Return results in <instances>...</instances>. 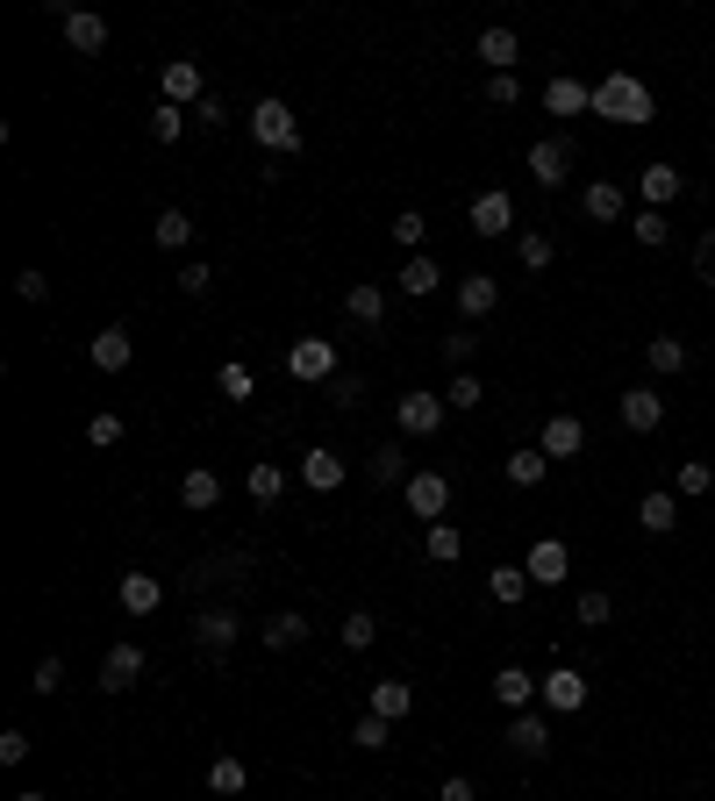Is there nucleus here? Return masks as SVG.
<instances>
[{
	"mask_svg": "<svg viewBox=\"0 0 715 801\" xmlns=\"http://www.w3.org/2000/svg\"><path fill=\"white\" fill-rule=\"evenodd\" d=\"M351 744H358V752H386V715H358V723H351Z\"/></svg>",
	"mask_w": 715,
	"mask_h": 801,
	"instance_id": "obj_44",
	"label": "nucleus"
},
{
	"mask_svg": "<svg viewBox=\"0 0 715 801\" xmlns=\"http://www.w3.org/2000/svg\"><path fill=\"white\" fill-rule=\"evenodd\" d=\"M629 236H637L644 251H658L673 236V223H666V208H644V215H629Z\"/></svg>",
	"mask_w": 715,
	"mask_h": 801,
	"instance_id": "obj_40",
	"label": "nucleus"
},
{
	"mask_svg": "<svg viewBox=\"0 0 715 801\" xmlns=\"http://www.w3.org/2000/svg\"><path fill=\"white\" fill-rule=\"evenodd\" d=\"M458 309H466L472 322L493 315L501 309V280H493V272H466V280H458Z\"/></svg>",
	"mask_w": 715,
	"mask_h": 801,
	"instance_id": "obj_16",
	"label": "nucleus"
},
{
	"mask_svg": "<svg viewBox=\"0 0 715 801\" xmlns=\"http://www.w3.org/2000/svg\"><path fill=\"white\" fill-rule=\"evenodd\" d=\"M408 709H415V687H408V680H380V687H372V715H386V723H401Z\"/></svg>",
	"mask_w": 715,
	"mask_h": 801,
	"instance_id": "obj_33",
	"label": "nucleus"
},
{
	"mask_svg": "<svg viewBox=\"0 0 715 801\" xmlns=\"http://www.w3.org/2000/svg\"><path fill=\"white\" fill-rule=\"evenodd\" d=\"M344 315H351V322H365V330H372V322L386 315V286H351V294H344Z\"/></svg>",
	"mask_w": 715,
	"mask_h": 801,
	"instance_id": "obj_37",
	"label": "nucleus"
},
{
	"mask_svg": "<svg viewBox=\"0 0 715 801\" xmlns=\"http://www.w3.org/2000/svg\"><path fill=\"white\" fill-rule=\"evenodd\" d=\"M286 372H294L301 387H330L336 380V344L330 336H294V344H286Z\"/></svg>",
	"mask_w": 715,
	"mask_h": 801,
	"instance_id": "obj_3",
	"label": "nucleus"
},
{
	"mask_svg": "<svg viewBox=\"0 0 715 801\" xmlns=\"http://www.w3.org/2000/svg\"><path fill=\"white\" fill-rule=\"evenodd\" d=\"M444 801H480V788H472L466 773H451V780H444Z\"/></svg>",
	"mask_w": 715,
	"mask_h": 801,
	"instance_id": "obj_61",
	"label": "nucleus"
},
{
	"mask_svg": "<svg viewBox=\"0 0 715 801\" xmlns=\"http://www.w3.org/2000/svg\"><path fill=\"white\" fill-rule=\"evenodd\" d=\"M580 208L594 215V223H623V215H629V194H623L616 179H594L587 194H580Z\"/></svg>",
	"mask_w": 715,
	"mask_h": 801,
	"instance_id": "obj_20",
	"label": "nucleus"
},
{
	"mask_svg": "<svg viewBox=\"0 0 715 801\" xmlns=\"http://www.w3.org/2000/svg\"><path fill=\"white\" fill-rule=\"evenodd\" d=\"M179 501L194 508V516H208V508L223 501V480H215L208 466H194V472H186V480H179Z\"/></svg>",
	"mask_w": 715,
	"mask_h": 801,
	"instance_id": "obj_28",
	"label": "nucleus"
},
{
	"mask_svg": "<svg viewBox=\"0 0 715 801\" xmlns=\"http://www.w3.org/2000/svg\"><path fill=\"white\" fill-rule=\"evenodd\" d=\"M87 445H94V451H115V445H123V416H115V408H100V416L87 422Z\"/></svg>",
	"mask_w": 715,
	"mask_h": 801,
	"instance_id": "obj_45",
	"label": "nucleus"
},
{
	"mask_svg": "<svg viewBox=\"0 0 715 801\" xmlns=\"http://www.w3.org/2000/svg\"><path fill=\"white\" fill-rule=\"evenodd\" d=\"M179 129H186V108H150V136H158V144H179Z\"/></svg>",
	"mask_w": 715,
	"mask_h": 801,
	"instance_id": "obj_47",
	"label": "nucleus"
},
{
	"mask_svg": "<svg viewBox=\"0 0 715 801\" xmlns=\"http://www.w3.org/2000/svg\"><path fill=\"white\" fill-rule=\"evenodd\" d=\"M508 487H522V494H530V487H543V472H551V458H543V451H508Z\"/></svg>",
	"mask_w": 715,
	"mask_h": 801,
	"instance_id": "obj_34",
	"label": "nucleus"
},
{
	"mask_svg": "<svg viewBox=\"0 0 715 801\" xmlns=\"http://www.w3.org/2000/svg\"><path fill=\"white\" fill-rule=\"evenodd\" d=\"M14 801H43V794H14Z\"/></svg>",
	"mask_w": 715,
	"mask_h": 801,
	"instance_id": "obj_62",
	"label": "nucleus"
},
{
	"mask_svg": "<svg viewBox=\"0 0 715 801\" xmlns=\"http://www.w3.org/2000/svg\"><path fill=\"white\" fill-rule=\"evenodd\" d=\"M223 394L229 401H251V365H223Z\"/></svg>",
	"mask_w": 715,
	"mask_h": 801,
	"instance_id": "obj_58",
	"label": "nucleus"
},
{
	"mask_svg": "<svg viewBox=\"0 0 715 801\" xmlns=\"http://www.w3.org/2000/svg\"><path fill=\"white\" fill-rule=\"evenodd\" d=\"M537 451L543 458H580L587 451V422L580 416H551V422H543V437H537Z\"/></svg>",
	"mask_w": 715,
	"mask_h": 801,
	"instance_id": "obj_12",
	"label": "nucleus"
},
{
	"mask_svg": "<svg viewBox=\"0 0 715 801\" xmlns=\"http://www.w3.org/2000/svg\"><path fill=\"white\" fill-rule=\"evenodd\" d=\"M208 286H215V265H200V258H194V265H179V294H186V301H200Z\"/></svg>",
	"mask_w": 715,
	"mask_h": 801,
	"instance_id": "obj_50",
	"label": "nucleus"
},
{
	"mask_svg": "<svg viewBox=\"0 0 715 801\" xmlns=\"http://www.w3.org/2000/svg\"><path fill=\"white\" fill-rule=\"evenodd\" d=\"M543 108H551V115H587V108H594V87H580V79L558 72L551 87H543Z\"/></svg>",
	"mask_w": 715,
	"mask_h": 801,
	"instance_id": "obj_24",
	"label": "nucleus"
},
{
	"mask_svg": "<svg viewBox=\"0 0 715 801\" xmlns=\"http://www.w3.org/2000/svg\"><path fill=\"white\" fill-rule=\"evenodd\" d=\"M644 365H652L658 380H673V372H687V344H679V336H652V344H644Z\"/></svg>",
	"mask_w": 715,
	"mask_h": 801,
	"instance_id": "obj_32",
	"label": "nucleus"
},
{
	"mask_svg": "<svg viewBox=\"0 0 715 801\" xmlns=\"http://www.w3.org/2000/svg\"><path fill=\"white\" fill-rule=\"evenodd\" d=\"M637 522H644L652 537H673V522H679V501H673L666 487H658V494H644V501H637Z\"/></svg>",
	"mask_w": 715,
	"mask_h": 801,
	"instance_id": "obj_29",
	"label": "nucleus"
},
{
	"mask_svg": "<svg viewBox=\"0 0 715 801\" xmlns=\"http://www.w3.org/2000/svg\"><path fill=\"white\" fill-rule=\"evenodd\" d=\"M194 115H200V123H208V129H223V123H229V108H223V94H208V100H200V108H194Z\"/></svg>",
	"mask_w": 715,
	"mask_h": 801,
	"instance_id": "obj_60",
	"label": "nucleus"
},
{
	"mask_svg": "<svg viewBox=\"0 0 715 801\" xmlns=\"http://www.w3.org/2000/svg\"><path fill=\"white\" fill-rule=\"evenodd\" d=\"M480 401H487V387L472 380V372H458V380L444 387V408H458V416H466V408H480Z\"/></svg>",
	"mask_w": 715,
	"mask_h": 801,
	"instance_id": "obj_46",
	"label": "nucleus"
},
{
	"mask_svg": "<svg viewBox=\"0 0 715 801\" xmlns=\"http://www.w3.org/2000/svg\"><path fill=\"white\" fill-rule=\"evenodd\" d=\"M394 416H401V430H408V437H437L451 408H444V394H430V387H408V394L394 401Z\"/></svg>",
	"mask_w": 715,
	"mask_h": 801,
	"instance_id": "obj_4",
	"label": "nucleus"
},
{
	"mask_svg": "<svg viewBox=\"0 0 715 801\" xmlns=\"http://www.w3.org/2000/svg\"><path fill=\"white\" fill-rule=\"evenodd\" d=\"M616 416H623L629 437H652L658 422H666V394H658V387H623V394H616Z\"/></svg>",
	"mask_w": 715,
	"mask_h": 801,
	"instance_id": "obj_5",
	"label": "nucleus"
},
{
	"mask_svg": "<svg viewBox=\"0 0 715 801\" xmlns=\"http://www.w3.org/2000/svg\"><path fill=\"white\" fill-rule=\"evenodd\" d=\"M150 229H158V251H186V244H194V215H186V208H158V223H150Z\"/></svg>",
	"mask_w": 715,
	"mask_h": 801,
	"instance_id": "obj_35",
	"label": "nucleus"
},
{
	"mask_svg": "<svg viewBox=\"0 0 715 801\" xmlns=\"http://www.w3.org/2000/svg\"><path fill=\"white\" fill-rule=\"evenodd\" d=\"M408 508H415L422 522H444V508H451V480L444 472H408Z\"/></svg>",
	"mask_w": 715,
	"mask_h": 801,
	"instance_id": "obj_9",
	"label": "nucleus"
},
{
	"mask_svg": "<svg viewBox=\"0 0 715 801\" xmlns=\"http://www.w3.org/2000/svg\"><path fill=\"white\" fill-rule=\"evenodd\" d=\"M29 687H37V694H58V687H65V658H37V673H29Z\"/></svg>",
	"mask_w": 715,
	"mask_h": 801,
	"instance_id": "obj_54",
	"label": "nucleus"
},
{
	"mask_svg": "<svg viewBox=\"0 0 715 801\" xmlns=\"http://www.w3.org/2000/svg\"><path fill=\"white\" fill-rule=\"evenodd\" d=\"M472 351H480V336H472V330L444 336V358H451V365H472Z\"/></svg>",
	"mask_w": 715,
	"mask_h": 801,
	"instance_id": "obj_57",
	"label": "nucleus"
},
{
	"mask_svg": "<svg viewBox=\"0 0 715 801\" xmlns=\"http://www.w3.org/2000/svg\"><path fill=\"white\" fill-rule=\"evenodd\" d=\"M422 551H430L437 566H458V558H466V537H458L451 522H430V537H422Z\"/></svg>",
	"mask_w": 715,
	"mask_h": 801,
	"instance_id": "obj_39",
	"label": "nucleus"
},
{
	"mask_svg": "<svg viewBox=\"0 0 715 801\" xmlns=\"http://www.w3.org/2000/svg\"><path fill=\"white\" fill-rule=\"evenodd\" d=\"M694 280H702V286H715V229L702 236V244H694Z\"/></svg>",
	"mask_w": 715,
	"mask_h": 801,
	"instance_id": "obj_56",
	"label": "nucleus"
},
{
	"mask_svg": "<svg viewBox=\"0 0 715 801\" xmlns=\"http://www.w3.org/2000/svg\"><path fill=\"white\" fill-rule=\"evenodd\" d=\"M136 680H144V644H115L100 658V694H129Z\"/></svg>",
	"mask_w": 715,
	"mask_h": 801,
	"instance_id": "obj_10",
	"label": "nucleus"
},
{
	"mask_svg": "<svg viewBox=\"0 0 715 801\" xmlns=\"http://www.w3.org/2000/svg\"><path fill=\"white\" fill-rule=\"evenodd\" d=\"M708 487H715V472L702 466V458H687V466H679V494H687V501H702Z\"/></svg>",
	"mask_w": 715,
	"mask_h": 801,
	"instance_id": "obj_48",
	"label": "nucleus"
},
{
	"mask_svg": "<svg viewBox=\"0 0 715 801\" xmlns=\"http://www.w3.org/2000/svg\"><path fill=\"white\" fill-rule=\"evenodd\" d=\"M487 594L501 608H522V602H530V573H522V566H493L487 573Z\"/></svg>",
	"mask_w": 715,
	"mask_h": 801,
	"instance_id": "obj_30",
	"label": "nucleus"
},
{
	"mask_svg": "<svg viewBox=\"0 0 715 801\" xmlns=\"http://www.w3.org/2000/svg\"><path fill=\"white\" fill-rule=\"evenodd\" d=\"M244 788H251V765H244V759H229V752H223V759H208V794L236 801Z\"/></svg>",
	"mask_w": 715,
	"mask_h": 801,
	"instance_id": "obj_27",
	"label": "nucleus"
},
{
	"mask_svg": "<svg viewBox=\"0 0 715 801\" xmlns=\"http://www.w3.org/2000/svg\"><path fill=\"white\" fill-rule=\"evenodd\" d=\"M115 594H123L129 616H158V608H165V579L158 573H123V587H115Z\"/></svg>",
	"mask_w": 715,
	"mask_h": 801,
	"instance_id": "obj_15",
	"label": "nucleus"
},
{
	"mask_svg": "<svg viewBox=\"0 0 715 801\" xmlns=\"http://www.w3.org/2000/svg\"><path fill=\"white\" fill-rule=\"evenodd\" d=\"M158 100H165V108H200V100H208V87H200V65H194V58H165Z\"/></svg>",
	"mask_w": 715,
	"mask_h": 801,
	"instance_id": "obj_6",
	"label": "nucleus"
},
{
	"mask_svg": "<svg viewBox=\"0 0 715 801\" xmlns=\"http://www.w3.org/2000/svg\"><path fill=\"white\" fill-rule=\"evenodd\" d=\"M394 286H401V294H408V301H430V294H437V286H444V272H437L430 258H408V265H401V280H394Z\"/></svg>",
	"mask_w": 715,
	"mask_h": 801,
	"instance_id": "obj_31",
	"label": "nucleus"
},
{
	"mask_svg": "<svg viewBox=\"0 0 715 801\" xmlns=\"http://www.w3.org/2000/svg\"><path fill=\"white\" fill-rule=\"evenodd\" d=\"M236 629H244V623H236L229 608H200V616H194V644H200V652H229Z\"/></svg>",
	"mask_w": 715,
	"mask_h": 801,
	"instance_id": "obj_19",
	"label": "nucleus"
},
{
	"mask_svg": "<svg viewBox=\"0 0 715 801\" xmlns=\"http://www.w3.org/2000/svg\"><path fill=\"white\" fill-rule=\"evenodd\" d=\"M422 236H430V223H422V208H401V215H394V244H408V251H415Z\"/></svg>",
	"mask_w": 715,
	"mask_h": 801,
	"instance_id": "obj_51",
	"label": "nucleus"
},
{
	"mask_svg": "<svg viewBox=\"0 0 715 801\" xmlns=\"http://www.w3.org/2000/svg\"><path fill=\"white\" fill-rule=\"evenodd\" d=\"M365 480L372 487H408V451L401 445H380V451L365 458Z\"/></svg>",
	"mask_w": 715,
	"mask_h": 801,
	"instance_id": "obj_25",
	"label": "nucleus"
},
{
	"mask_svg": "<svg viewBox=\"0 0 715 801\" xmlns=\"http://www.w3.org/2000/svg\"><path fill=\"white\" fill-rule=\"evenodd\" d=\"M522 573H530V587H566V579H572V551L558 537H537L530 558H522Z\"/></svg>",
	"mask_w": 715,
	"mask_h": 801,
	"instance_id": "obj_8",
	"label": "nucleus"
},
{
	"mask_svg": "<svg viewBox=\"0 0 715 801\" xmlns=\"http://www.w3.org/2000/svg\"><path fill=\"white\" fill-rule=\"evenodd\" d=\"M87 358H94L100 372H123L129 358H136V344H129V330H123V322H108V330H94V344H87Z\"/></svg>",
	"mask_w": 715,
	"mask_h": 801,
	"instance_id": "obj_17",
	"label": "nucleus"
},
{
	"mask_svg": "<svg viewBox=\"0 0 715 801\" xmlns=\"http://www.w3.org/2000/svg\"><path fill=\"white\" fill-rule=\"evenodd\" d=\"M330 394H336V408H358V401H365V380H358V372H336Z\"/></svg>",
	"mask_w": 715,
	"mask_h": 801,
	"instance_id": "obj_55",
	"label": "nucleus"
},
{
	"mask_svg": "<svg viewBox=\"0 0 715 801\" xmlns=\"http://www.w3.org/2000/svg\"><path fill=\"white\" fill-rule=\"evenodd\" d=\"M530 694H537V680L522 673V666H501V673H493V702H501L508 715H522V709H530Z\"/></svg>",
	"mask_w": 715,
	"mask_h": 801,
	"instance_id": "obj_22",
	"label": "nucleus"
},
{
	"mask_svg": "<svg viewBox=\"0 0 715 801\" xmlns=\"http://www.w3.org/2000/svg\"><path fill=\"white\" fill-rule=\"evenodd\" d=\"M537 702L551 709V715H572V709H587V673L580 666H551L537 680Z\"/></svg>",
	"mask_w": 715,
	"mask_h": 801,
	"instance_id": "obj_7",
	"label": "nucleus"
},
{
	"mask_svg": "<svg viewBox=\"0 0 715 801\" xmlns=\"http://www.w3.org/2000/svg\"><path fill=\"white\" fill-rule=\"evenodd\" d=\"M14 294H22L29 309H43V301H50V280H43L37 265H29V272H14Z\"/></svg>",
	"mask_w": 715,
	"mask_h": 801,
	"instance_id": "obj_52",
	"label": "nucleus"
},
{
	"mask_svg": "<svg viewBox=\"0 0 715 801\" xmlns=\"http://www.w3.org/2000/svg\"><path fill=\"white\" fill-rule=\"evenodd\" d=\"M637 194H644V208H673V201H679V173H673L666 158H658V165H644Z\"/></svg>",
	"mask_w": 715,
	"mask_h": 801,
	"instance_id": "obj_21",
	"label": "nucleus"
},
{
	"mask_svg": "<svg viewBox=\"0 0 715 801\" xmlns=\"http://www.w3.org/2000/svg\"><path fill=\"white\" fill-rule=\"evenodd\" d=\"M29 759V730H8V737H0V765H22Z\"/></svg>",
	"mask_w": 715,
	"mask_h": 801,
	"instance_id": "obj_59",
	"label": "nucleus"
},
{
	"mask_svg": "<svg viewBox=\"0 0 715 801\" xmlns=\"http://www.w3.org/2000/svg\"><path fill=\"white\" fill-rule=\"evenodd\" d=\"M516 29H480V58L493 65V72H516Z\"/></svg>",
	"mask_w": 715,
	"mask_h": 801,
	"instance_id": "obj_36",
	"label": "nucleus"
},
{
	"mask_svg": "<svg viewBox=\"0 0 715 801\" xmlns=\"http://www.w3.org/2000/svg\"><path fill=\"white\" fill-rule=\"evenodd\" d=\"M65 43L79 50V58H94V50H108V22L87 8H65Z\"/></svg>",
	"mask_w": 715,
	"mask_h": 801,
	"instance_id": "obj_18",
	"label": "nucleus"
},
{
	"mask_svg": "<svg viewBox=\"0 0 715 801\" xmlns=\"http://www.w3.org/2000/svg\"><path fill=\"white\" fill-rule=\"evenodd\" d=\"M251 136H258V150L265 158H294L301 150V123H294V108H286V100H258V108H251Z\"/></svg>",
	"mask_w": 715,
	"mask_h": 801,
	"instance_id": "obj_2",
	"label": "nucleus"
},
{
	"mask_svg": "<svg viewBox=\"0 0 715 801\" xmlns=\"http://www.w3.org/2000/svg\"><path fill=\"white\" fill-rule=\"evenodd\" d=\"M251 501H258V508H272V501H280V494H286V472L280 466H272V458H258V466H251Z\"/></svg>",
	"mask_w": 715,
	"mask_h": 801,
	"instance_id": "obj_38",
	"label": "nucleus"
},
{
	"mask_svg": "<svg viewBox=\"0 0 715 801\" xmlns=\"http://www.w3.org/2000/svg\"><path fill=\"white\" fill-rule=\"evenodd\" d=\"M487 100H493V108H516V100H522V79H516V72H487Z\"/></svg>",
	"mask_w": 715,
	"mask_h": 801,
	"instance_id": "obj_49",
	"label": "nucleus"
},
{
	"mask_svg": "<svg viewBox=\"0 0 715 801\" xmlns=\"http://www.w3.org/2000/svg\"><path fill=\"white\" fill-rule=\"evenodd\" d=\"M236 566H244V558H200V566H194V587H215V579H236Z\"/></svg>",
	"mask_w": 715,
	"mask_h": 801,
	"instance_id": "obj_53",
	"label": "nucleus"
},
{
	"mask_svg": "<svg viewBox=\"0 0 715 801\" xmlns=\"http://www.w3.org/2000/svg\"><path fill=\"white\" fill-rule=\"evenodd\" d=\"M258 637L272 644V652H294V644H308V616H301V608H280V616H272Z\"/></svg>",
	"mask_w": 715,
	"mask_h": 801,
	"instance_id": "obj_26",
	"label": "nucleus"
},
{
	"mask_svg": "<svg viewBox=\"0 0 715 801\" xmlns=\"http://www.w3.org/2000/svg\"><path fill=\"white\" fill-rule=\"evenodd\" d=\"M336 637H344V652H365V644L380 637V616H372V608H351V616H344V629H336Z\"/></svg>",
	"mask_w": 715,
	"mask_h": 801,
	"instance_id": "obj_41",
	"label": "nucleus"
},
{
	"mask_svg": "<svg viewBox=\"0 0 715 801\" xmlns=\"http://www.w3.org/2000/svg\"><path fill=\"white\" fill-rule=\"evenodd\" d=\"M566 173H572V144H566V136H537V144H530V179L537 186H558Z\"/></svg>",
	"mask_w": 715,
	"mask_h": 801,
	"instance_id": "obj_11",
	"label": "nucleus"
},
{
	"mask_svg": "<svg viewBox=\"0 0 715 801\" xmlns=\"http://www.w3.org/2000/svg\"><path fill=\"white\" fill-rule=\"evenodd\" d=\"M301 480H308L315 494H336L344 487V458L336 451H301Z\"/></svg>",
	"mask_w": 715,
	"mask_h": 801,
	"instance_id": "obj_23",
	"label": "nucleus"
},
{
	"mask_svg": "<svg viewBox=\"0 0 715 801\" xmlns=\"http://www.w3.org/2000/svg\"><path fill=\"white\" fill-rule=\"evenodd\" d=\"M516 258L530 265V272H543V265L558 258V244H551V236H543V229H522V236H516Z\"/></svg>",
	"mask_w": 715,
	"mask_h": 801,
	"instance_id": "obj_42",
	"label": "nucleus"
},
{
	"mask_svg": "<svg viewBox=\"0 0 715 801\" xmlns=\"http://www.w3.org/2000/svg\"><path fill=\"white\" fill-rule=\"evenodd\" d=\"M472 229H480V236H501V229H516V201H508L501 186H487V194H472Z\"/></svg>",
	"mask_w": 715,
	"mask_h": 801,
	"instance_id": "obj_14",
	"label": "nucleus"
},
{
	"mask_svg": "<svg viewBox=\"0 0 715 801\" xmlns=\"http://www.w3.org/2000/svg\"><path fill=\"white\" fill-rule=\"evenodd\" d=\"M572 616H580L587 629H601L608 616H616V594H601V587H587V594H580V602H572Z\"/></svg>",
	"mask_w": 715,
	"mask_h": 801,
	"instance_id": "obj_43",
	"label": "nucleus"
},
{
	"mask_svg": "<svg viewBox=\"0 0 715 801\" xmlns=\"http://www.w3.org/2000/svg\"><path fill=\"white\" fill-rule=\"evenodd\" d=\"M594 115H608V123H629V129H644L658 115V100L652 87H644L637 72H608L601 87H594Z\"/></svg>",
	"mask_w": 715,
	"mask_h": 801,
	"instance_id": "obj_1",
	"label": "nucleus"
},
{
	"mask_svg": "<svg viewBox=\"0 0 715 801\" xmlns=\"http://www.w3.org/2000/svg\"><path fill=\"white\" fill-rule=\"evenodd\" d=\"M508 752H516V759H543V752H551V723H543L537 709H522L516 723H508Z\"/></svg>",
	"mask_w": 715,
	"mask_h": 801,
	"instance_id": "obj_13",
	"label": "nucleus"
}]
</instances>
